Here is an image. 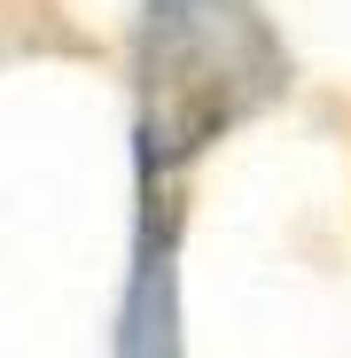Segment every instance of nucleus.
<instances>
[{"mask_svg":"<svg viewBox=\"0 0 351 358\" xmlns=\"http://www.w3.org/2000/svg\"><path fill=\"white\" fill-rule=\"evenodd\" d=\"M250 55H273L266 31L234 8V0H164L149 16V47H141V133L164 125L172 109H180V125H172L149 156V179L188 156L203 133H219L226 117H242L250 101Z\"/></svg>","mask_w":351,"mask_h":358,"instance_id":"obj_1","label":"nucleus"},{"mask_svg":"<svg viewBox=\"0 0 351 358\" xmlns=\"http://www.w3.org/2000/svg\"><path fill=\"white\" fill-rule=\"evenodd\" d=\"M164 218L141 234V273L125 296V358H172V273H164Z\"/></svg>","mask_w":351,"mask_h":358,"instance_id":"obj_2","label":"nucleus"}]
</instances>
